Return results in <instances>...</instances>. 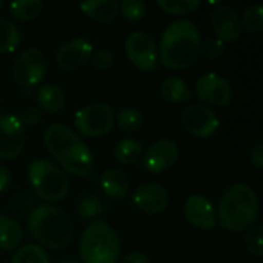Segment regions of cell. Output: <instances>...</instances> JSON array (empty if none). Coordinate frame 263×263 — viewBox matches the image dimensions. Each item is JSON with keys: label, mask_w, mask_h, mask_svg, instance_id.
Here are the masks:
<instances>
[{"label": "cell", "mask_w": 263, "mask_h": 263, "mask_svg": "<svg viewBox=\"0 0 263 263\" xmlns=\"http://www.w3.org/2000/svg\"><path fill=\"white\" fill-rule=\"evenodd\" d=\"M43 143L65 171L79 177H88L92 173V153L71 128L60 123L49 125L45 129Z\"/></svg>", "instance_id": "obj_1"}, {"label": "cell", "mask_w": 263, "mask_h": 263, "mask_svg": "<svg viewBox=\"0 0 263 263\" xmlns=\"http://www.w3.org/2000/svg\"><path fill=\"white\" fill-rule=\"evenodd\" d=\"M200 32L194 22L180 18L170 23L160 39L159 62L170 69L190 68L200 54Z\"/></svg>", "instance_id": "obj_2"}, {"label": "cell", "mask_w": 263, "mask_h": 263, "mask_svg": "<svg viewBox=\"0 0 263 263\" xmlns=\"http://www.w3.org/2000/svg\"><path fill=\"white\" fill-rule=\"evenodd\" d=\"M257 193L243 182L230 185L220 197L217 211V223L231 233L248 231L259 217Z\"/></svg>", "instance_id": "obj_3"}, {"label": "cell", "mask_w": 263, "mask_h": 263, "mask_svg": "<svg viewBox=\"0 0 263 263\" xmlns=\"http://www.w3.org/2000/svg\"><path fill=\"white\" fill-rule=\"evenodd\" d=\"M28 230L40 247L55 251L66 248L74 237V225L66 213L48 203L31 211Z\"/></svg>", "instance_id": "obj_4"}, {"label": "cell", "mask_w": 263, "mask_h": 263, "mask_svg": "<svg viewBox=\"0 0 263 263\" xmlns=\"http://www.w3.org/2000/svg\"><path fill=\"white\" fill-rule=\"evenodd\" d=\"M79 253L83 263H117L120 257L117 233L103 220L91 222L82 233Z\"/></svg>", "instance_id": "obj_5"}, {"label": "cell", "mask_w": 263, "mask_h": 263, "mask_svg": "<svg viewBox=\"0 0 263 263\" xmlns=\"http://www.w3.org/2000/svg\"><path fill=\"white\" fill-rule=\"evenodd\" d=\"M28 179L34 193L46 202H60L69 191L65 171L46 159H37L28 166Z\"/></svg>", "instance_id": "obj_6"}, {"label": "cell", "mask_w": 263, "mask_h": 263, "mask_svg": "<svg viewBox=\"0 0 263 263\" xmlns=\"http://www.w3.org/2000/svg\"><path fill=\"white\" fill-rule=\"evenodd\" d=\"M74 125L82 136L91 139L105 137L116 125V112L106 103H91L76 112Z\"/></svg>", "instance_id": "obj_7"}, {"label": "cell", "mask_w": 263, "mask_h": 263, "mask_svg": "<svg viewBox=\"0 0 263 263\" xmlns=\"http://www.w3.org/2000/svg\"><path fill=\"white\" fill-rule=\"evenodd\" d=\"M125 52L129 62L140 71L149 72L157 68L159 49L154 39L145 31H134L128 35Z\"/></svg>", "instance_id": "obj_8"}, {"label": "cell", "mask_w": 263, "mask_h": 263, "mask_svg": "<svg viewBox=\"0 0 263 263\" xmlns=\"http://www.w3.org/2000/svg\"><path fill=\"white\" fill-rule=\"evenodd\" d=\"M46 74L45 54L37 48L25 49L14 62L12 79L25 88L39 85Z\"/></svg>", "instance_id": "obj_9"}, {"label": "cell", "mask_w": 263, "mask_h": 263, "mask_svg": "<svg viewBox=\"0 0 263 263\" xmlns=\"http://www.w3.org/2000/svg\"><path fill=\"white\" fill-rule=\"evenodd\" d=\"M26 145V129L15 114H0V159L18 157Z\"/></svg>", "instance_id": "obj_10"}, {"label": "cell", "mask_w": 263, "mask_h": 263, "mask_svg": "<svg viewBox=\"0 0 263 263\" xmlns=\"http://www.w3.org/2000/svg\"><path fill=\"white\" fill-rule=\"evenodd\" d=\"M196 92L202 103L214 108L227 106L234 96L231 83L217 72H206L200 76L196 83Z\"/></svg>", "instance_id": "obj_11"}, {"label": "cell", "mask_w": 263, "mask_h": 263, "mask_svg": "<svg viewBox=\"0 0 263 263\" xmlns=\"http://www.w3.org/2000/svg\"><path fill=\"white\" fill-rule=\"evenodd\" d=\"M183 128L197 139H208L220 128L217 114L205 105H188L182 112Z\"/></svg>", "instance_id": "obj_12"}, {"label": "cell", "mask_w": 263, "mask_h": 263, "mask_svg": "<svg viewBox=\"0 0 263 263\" xmlns=\"http://www.w3.org/2000/svg\"><path fill=\"white\" fill-rule=\"evenodd\" d=\"M92 43L79 35L65 42L55 52V63L63 71H76L91 60Z\"/></svg>", "instance_id": "obj_13"}, {"label": "cell", "mask_w": 263, "mask_h": 263, "mask_svg": "<svg viewBox=\"0 0 263 263\" xmlns=\"http://www.w3.org/2000/svg\"><path fill=\"white\" fill-rule=\"evenodd\" d=\"M133 203L145 214L156 216L170 206V194L165 186L156 182L139 185L133 193Z\"/></svg>", "instance_id": "obj_14"}, {"label": "cell", "mask_w": 263, "mask_h": 263, "mask_svg": "<svg viewBox=\"0 0 263 263\" xmlns=\"http://www.w3.org/2000/svg\"><path fill=\"white\" fill-rule=\"evenodd\" d=\"M179 156H180L179 145L174 140L159 139L146 149L143 163L149 173L160 174V173L173 168L177 163Z\"/></svg>", "instance_id": "obj_15"}, {"label": "cell", "mask_w": 263, "mask_h": 263, "mask_svg": "<svg viewBox=\"0 0 263 263\" xmlns=\"http://www.w3.org/2000/svg\"><path fill=\"white\" fill-rule=\"evenodd\" d=\"M183 214L186 222L203 231L214 230L217 225V211L213 202L202 194H194L185 202Z\"/></svg>", "instance_id": "obj_16"}, {"label": "cell", "mask_w": 263, "mask_h": 263, "mask_svg": "<svg viewBox=\"0 0 263 263\" xmlns=\"http://www.w3.org/2000/svg\"><path fill=\"white\" fill-rule=\"evenodd\" d=\"M211 25L216 32V37H219L223 43L236 42V40H239V37L242 34V25H240L239 14L230 5H217L213 9Z\"/></svg>", "instance_id": "obj_17"}, {"label": "cell", "mask_w": 263, "mask_h": 263, "mask_svg": "<svg viewBox=\"0 0 263 263\" xmlns=\"http://www.w3.org/2000/svg\"><path fill=\"white\" fill-rule=\"evenodd\" d=\"M66 92L57 85H42L37 91L39 109L48 114H59L66 106Z\"/></svg>", "instance_id": "obj_18"}, {"label": "cell", "mask_w": 263, "mask_h": 263, "mask_svg": "<svg viewBox=\"0 0 263 263\" xmlns=\"http://www.w3.org/2000/svg\"><path fill=\"white\" fill-rule=\"evenodd\" d=\"M100 186L102 191L111 197V199H117L122 200L128 196L129 193V180L128 176L116 168H109L106 170L102 177H100Z\"/></svg>", "instance_id": "obj_19"}, {"label": "cell", "mask_w": 263, "mask_h": 263, "mask_svg": "<svg viewBox=\"0 0 263 263\" xmlns=\"http://www.w3.org/2000/svg\"><path fill=\"white\" fill-rule=\"evenodd\" d=\"M80 9L99 23H111L119 14L116 0H86L80 3Z\"/></svg>", "instance_id": "obj_20"}, {"label": "cell", "mask_w": 263, "mask_h": 263, "mask_svg": "<svg viewBox=\"0 0 263 263\" xmlns=\"http://www.w3.org/2000/svg\"><path fill=\"white\" fill-rule=\"evenodd\" d=\"M160 96L168 103L183 105L191 100L193 92L185 80H182L179 77H166L160 83Z\"/></svg>", "instance_id": "obj_21"}, {"label": "cell", "mask_w": 263, "mask_h": 263, "mask_svg": "<svg viewBox=\"0 0 263 263\" xmlns=\"http://www.w3.org/2000/svg\"><path fill=\"white\" fill-rule=\"evenodd\" d=\"M22 240L23 231L20 223L9 216L0 214V250L12 251L22 243Z\"/></svg>", "instance_id": "obj_22"}, {"label": "cell", "mask_w": 263, "mask_h": 263, "mask_svg": "<svg viewBox=\"0 0 263 263\" xmlns=\"http://www.w3.org/2000/svg\"><path fill=\"white\" fill-rule=\"evenodd\" d=\"M143 154V143L137 139H122L114 146V159L120 165H134Z\"/></svg>", "instance_id": "obj_23"}, {"label": "cell", "mask_w": 263, "mask_h": 263, "mask_svg": "<svg viewBox=\"0 0 263 263\" xmlns=\"http://www.w3.org/2000/svg\"><path fill=\"white\" fill-rule=\"evenodd\" d=\"M9 11L15 20L31 22L42 14L43 3L40 0H15L9 5Z\"/></svg>", "instance_id": "obj_24"}, {"label": "cell", "mask_w": 263, "mask_h": 263, "mask_svg": "<svg viewBox=\"0 0 263 263\" xmlns=\"http://www.w3.org/2000/svg\"><path fill=\"white\" fill-rule=\"evenodd\" d=\"M20 45V31L8 18L0 17V54L12 52Z\"/></svg>", "instance_id": "obj_25"}, {"label": "cell", "mask_w": 263, "mask_h": 263, "mask_svg": "<svg viewBox=\"0 0 263 263\" xmlns=\"http://www.w3.org/2000/svg\"><path fill=\"white\" fill-rule=\"evenodd\" d=\"M108 210V203L97 194L85 196L77 205V214L83 219H96Z\"/></svg>", "instance_id": "obj_26"}, {"label": "cell", "mask_w": 263, "mask_h": 263, "mask_svg": "<svg viewBox=\"0 0 263 263\" xmlns=\"http://www.w3.org/2000/svg\"><path fill=\"white\" fill-rule=\"evenodd\" d=\"M117 126L125 133H136L143 125V116L142 112L134 106H125L122 108L116 116Z\"/></svg>", "instance_id": "obj_27"}, {"label": "cell", "mask_w": 263, "mask_h": 263, "mask_svg": "<svg viewBox=\"0 0 263 263\" xmlns=\"http://www.w3.org/2000/svg\"><path fill=\"white\" fill-rule=\"evenodd\" d=\"M11 263H51L45 250L39 245L28 243L17 250Z\"/></svg>", "instance_id": "obj_28"}, {"label": "cell", "mask_w": 263, "mask_h": 263, "mask_svg": "<svg viewBox=\"0 0 263 263\" xmlns=\"http://www.w3.org/2000/svg\"><path fill=\"white\" fill-rule=\"evenodd\" d=\"M157 6L171 15H185V14L194 12L200 6V2L197 0H159Z\"/></svg>", "instance_id": "obj_29"}, {"label": "cell", "mask_w": 263, "mask_h": 263, "mask_svg": "<svg viewBox=\"0 0 263 263\" xmlns=\"http://www.w3.org/2000/svg\"><path fill=\"white\" fill-rule=\"evenodd\" d=\"M240 25L250 32H260L263 29V9L260 5L248 6L240 18Z\"/></svg>", "instance_id": "obj_30"}, {"label": "cell", "mask_w": 263, "mask_h": 263, "mask_svg": "<svg viewBox=\"0 0 263 263\" xmlns=\"http://www.w3.org/2000/svg\"><path fill=\"white\" fill-rule=\"evenodd\" d=\"M148 6L143 0H123L119 5V12L123 15L125 20L137 22L145 17Z\"/></svg>", "instance_id": "obj_31"}, {"label": "cell", "mask_w": 263, "mask_h": 263, "mask_svg": "<svg viewBox=\"0 0 263 263\" xmlns=\"http://www.w3.org/2000/svg\"><path fill=\"white\" fill-rule=\"evenodd\" d=\"M262 234V225H254L247 231V234L243 237V245H245L247 251L254 257H262L263 256Z\"/></svg>", "instance_id": "obj_32"}, {"label": "cell", "mask_w": 263, "mask_h": 263, "mask_svg": "<svg viewBox=\"0 0 263 263\" xmlns=\"http://www.w3.org/2000/svg\"><path fill=\"white\" fill-rule=\"evenodd\" d=\"M223 49H225V43L219 37L210 35V37H205L203 42H200V51L210 60L219 59L223 54Z\"/></svg>", "instance_id": "obj_33"}, {"label": "cell", "mask_w": 263, "mask_h": 263, "mask_svg": "<svg viewBox=\"0 0 263 263\" xmlns=\"http://www.w3.org/2000/svg\"><path fill=\"white\" fill-rule=\"evenodd\" d=\"M91 63L96 69L99 71H106L114 65V54L108 48H100L92 52L91 55Z\"/></svg>", "instance_id": "obj_34"}, {"label": "cell", "mask_w": 263, "mask_h": 263, "mask_svg": "<svg viewBox=\"0 0 263 263\" xmlns=\"http://www.w3.org/2000/svg\"><path fill=\"white\" fill-rule=\"evenodd\" d=\"M18 119L23 123V126H37L42 122L43 114L37 106H26Z\"/></svg>", "instance_id": "obj_35"}, {"label": "cell", "mask_w": 263, "mask_h": 263, "mask_svg": "<svg viewBox=\"0 0 263 263\" xmlns=\"http://www.w3.org/2000/svg\"><path fill=\"white\" fill-rule=\"evenodd\" d=\"M250 160L251 163L257 168V170H262L263 168V143H257L251 153H250Z\"/></svg>", "instance_id": "obj_36"}, {"label": "cell", "mask_w": 263, "mask_h": 263, "mask_svg": "<svg viewBox=\"0 0 263 263\" xmlns=\"http://www.w3.org/2000/svg\"><path fill=\"white\" fill-rule=\"evenodd\" d=\"M119 263H151V260L143 253H129Z\"/></svg>", "instance_id": "obj_37"}, {"label": "cell", "mask_w": 263, "mask_h": 263, "mask_svg": "<svg viewBox=\"0 0 263 263\" xmlns=\"http://www.w3.org/2000/svg\"><path fill=\"white\" fill-rule=\"evenodd\" d=\"M11 183V174H9V170L0 163V193H3Z\"/></svg>", "instance_id": "obj_38"}, {"label": "cell", "mask_w": 263, "mask_h": 263, "mask_svg": "<svg viewBox=\"0 0 263 263\" xmlns=\"http://www.w3.org/2000/svg\"><path fill=\"white\" fill-rule=\"evenodd\" d=\"M60 263H79L76 259H65V260H62Z\"/></svg>", "instance_id": "obj_39"}, {"label": "cell", "mask_w": 263, "mask_h": 263, "mask_svg": "<svg viewBox=\"0 0 263 263\" xmlns=\"http://www.w3.org/2000/svg\"><path fill=\"white\" fill-rule=\"evenodd\" d=\"M2 6H3V2H2V0H0V8H2Z\"/></svg>", "instance_id": "obj_40"}]
</instances>
